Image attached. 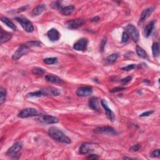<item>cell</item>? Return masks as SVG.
Returning <instances> with one entry per match:
<instances>
[{"instance_id": "cell-29", "label": "cell", "mask_w": 160, "mask_h": 160, "mask_svg": "<svg viewBox=\"0 0 160 160\" xmlns=\"http://www.w3.org/2000/svg\"><path fill=\"white\" fill-rule=\"evenodd\" d=\"M45 73V70L41 68H35L32 69V73L35 75H42Z\"/></svg>"}, {"instance_id": "cell-16", "label": "cell", "mask_w": 160, "mask_h": 160, "mask_svg": "<svg viewBox=\"0 0 160 160\" xmlns=\"http://www.w3.org/2000/svg\"><path fill=\"white\" fill-rule=\"evenodd\" d=\"M93 144L91 143H85L83 144L79 148V152L81 154H88L90 153V152H93Z\"/></svg>"}, {"instance_id": "cell-22", "label": "cell", "mask_w": 160, "mask_h": 160, "mask_svg": "<svg viewBox=\"0 0 160 160\" xmlns=\"http://www.w3.org/2000/svg\"><path fill=\"white\" fill-rule=\"evenodd\" d=\"M11 38H12V34L11 33L5 31L3 30H1V40H0L1 44L8 42V41H10L11 39Z\"/></svg>"}, {"instance_id": "cell-38", "label": "cell", "mask_w": 160, "mask_h": 160, "mask_svg": "<svg viewBox=\"0 0 160 160\" xmlns=\"http://www.w3.org/2000/svg\"><path fill=\"white\" fill-rule=\"evenodd\" d=\"M159 149H156L154 150L153 152H152L151 153V157L152 158H155V157H159Z\"/></svg>"}, {"instance_id": "cell-7", "label": "cell", "mask_w": 160, "mask_h": 160, "mask_svg": "<svg viewBox=\"0 0 160 160\" xmlns=\"http://www.w3.org/2000/svg\"><path fill=\"white\" fill-rule=\"evenodd\" d=\"M38 120L42 123L44 124H56L59 122V120L55 117L50 116V115H43V116H40L38 118Z\"/></svg>"}, {"instance_id": "cell-25", "label": "cell", "mask_w": 160, "mask_h": 160, "mask_svg": "<svg viewBox=\"0 0 160 160\" xmlns=\"http://www.w3.org/2000/svg\"><path fill=\"white\" fill-rule=\"evenodd\" d=\"M152 53L155 57H158L159 55V44L157 42L153 43L152 45Z\"/></svg>"}, {"instance_id": "cell-24", "label": "cell", "mask_w": 160, "mask_h": 160, "mask_svg": "<svg viewBox=\"0 0 160 160\" xmlns=\"http://www.w3.org/2000/svg\"><path fill=\"white\" fill-rule=\"evenodd\" d=\"M136 50L137 55L139 57H141L142 58H148V55H147L146 52L141 47H140L139 46H137L136 48Z\"/></svg>"}, {"instance_id": "cell-35", "label": "cell", "mask_w": 160, "mask_h": 160, "mask_svg": "<svg viewBox=\"0 0 160 160\" xmlns=\"http://www.w3.org/2000/svg\"><path fill=\"white\" fill-rule=\"evenodd\" d=\"M136 65H135V64H132V65H128L126 67H124V68H122L121 69L124 70V71H130V70H132L133 69H135L136 68Z\"/></svg>"}, {"instance_id": "cell-33", "label": "cell", "mask_w": 160, "mask_h": 160, "mask_svg": "<svg viewBox=\"0 0 160 160\" xmlns=\"http://www.w3.org/2000/svg\"><path fill=\"white\" fill-rule=\"evenodd\" d=\"M126 88H124V87H117V88H114L112 90H110V93H117V92H120V91H122L123 90H126Z\"/></svg>"}, {"instance_id": "cell-2", "label": "cell", "mask_w": 160, "mask_h": 160, "mask_svg": "<svg viewBox=\"0 0 160 160\" xmlns=\"http://www.w3.org/2000/svg\"><path fill=\"white\" fill-rule=\"evenodd\" d=\"M40 116H41V113L38 110L33 108L24 109L18 114V117L20 118H27L30 117Z\"/></svg>"}, {"instance_id": "cell-11", "label": "cell", "mask_w": 160, "mask_h": 160, "mask_svg": "<svg viewBox=\"0 0 160 160\" xmlns=\"http://www.w3.org/2000/svg\"><path fill=\"white\" fill-rule=\"evenodd\" d=\"M101 104L104 109L105 113L107 118L111 121H114L115 120V116L113 112L111 111V110L108 107V105L107 102L105 100H101Z\"/></svg>"}, {"instance_id": "cell-40", "label": "cell", "mask_w": 160, "mask_h": 160, "mask_svg": "<svg viewBox=\"0 0 160 160\" xmlns=\"http://www.w3.org/2000/svg\"><path fill=\"white\" fill-rule=\"evenodd\" d=\"M99 156L96 155H90L87 158L88 159H97Z\"/></svg>"}, {"instance_id": "cell-30", "label": "cell", "mask_w": 160, "mask_h": 160, "mask_svg": "<svg viewBox=\"0 0 160 160\" xmlns=\"http://www.w3.org/2000/svg\"><path fill=\"white\" fill-rule=\"evenodd\" d=\"M57 58H48L44 59V62L47 65H53L57 62Z\"/></svg>"}, {"instance_id": "cell-14", "label": "cell", "mask_w": 160, "mask_h": 160, "mask_svg": "<svg viewBox=\"0 0 160 160\" xmlns=\"http://www.w3.org/2000/svg\"><path fill=\"white\" fill-rule=\"evenodd\" d=\"M47 36L51 41L55 42L59 40L60 38V34L56 29L52 28L48 31Z\"/></svg>"}, {"instance_id": "cell-27", "label": "cell", "mask_w": 160, "mask_h": 160, "mask_svg": "<svg viewBox=\"0 0 160 160\" xmlns=\"http://www.w3.org/2000/svg\"><path fill=\"white\" fill-rule=\"evenodd\" d=\"M118 57H119L118 53H113V54H111L110 56H108L107 58H106V60H107L109 63H113L117 61Z\"/></svg>"}, {"instance_id": "cell-28", "label": "cell", "mask_w": 160, "mask_h": 160, "mask_svg": "<svg viewBox=\"0 0 160 160\" xmlns=\"http://www.w3.org/2000/svg\"><path fill=\"white\" fill-rule=\"evenodd\" d=\"M26 96L27 97H35V98H39V97H41V96H44V94H43V93L42 91V90H39L38 91H36V92H31V93H30L28 94H27V95H26Z\"/></svg>"}, {"instance_id": "cell-20", "label": "cell", "mask_w": 160, "mask_h": 160, "mask_svg": "<svg viewBox=\"0 0 160 160\" xmlns=\"http://www.w3.org/2000/svg\"><path fill=\"white\" fill-rule=\"evenodd\" d=\"M45 10H46V5H44V4L38 5L37 7H35L33 9L32 12H31V14L33 16H39Z\"/></svg>"}, {"instance_id": "cell-21", "label": "cell", "mask_w": 160, "mask_h": 160, "mask_svg": "<svg viewBox=\"0 0 160 160\" xmlns=\"http://www.w3.org/2000/svg\"><path fill=\"white\" fill-rule=\"evenodd\" d=\"M74 10H75V6L73 5H69L65 7L62 6L60 8L59 11L63 15L69 16L73 12Z\"/></svg>"}, {"instance_id": "cell-26", "label": "cell", "mask_w": 160, "mask_h": 160, "mask_svg": "<svg viewBox=\"0 0 160 160\" xmlns=\"http://www.w3.org/2000/svg\"><path fill=\"white\" fill-rule=\"evenodd\" d=\"M6 91L5 88L1 87L0 88V104H2L6 100Z\"/></svg>"}, {"instance_id": "cell-6", "label": "cell", "mask_w": 160, "mask_h": 160, "mask_svg": "<svg viewBox=\"0 0 160 160\" xmlns=\"http://www.w3.org/2000/svg\"><path fill=\"white\" fill-rule=\"evenodd\" d=\"M93 93V88L91 86H83L79 87L76 91V94L79 97H85L91 95Z\"/></svg>"}, {"instance_id": "cell-13", "label": "cell", "mask_w": 160, "mask_h": 160, "mask_svg": "<svg viewBox=\"0 0 160 160\" xmlns=\"http://www.w3.org/2000/svg\"><path fill=\"white\" fill-rule=\"evenodd\" d=\"M42 91L44 96H58L60 95L61 93L58 89L54 87H45L42 89Z\"/></svg>"}, {"instance_id": "cell-18", "label": "cell", "mask_w": 160, "mask_h": 160, "mask_svg": "<svg viewBox=\"0 0 160 160\" xmlns=\"http://www.w3.org/2000/svg\"><path fill=\"white\" fill-rule=\"evenodd\" d=\"M45 80L48 82L53 83H63V80H62L60 78H59L58 76L49 74L45 76Z\"/></svg>"}, {"instance_id": "cell-37", "label": "cell", "mask_w": 160, "mask_h": 160, "mask_svg": "<svg viewBox=\"0 0 160 160\" xmlns=\"http://www.w3.org/2000/svg\"><path fill=\"white\" fill-rule=\"evenodd\" d=\"M106 41H107V38L104 37V38L103 39V40L101 41V43L100 44V48H101V51H103V50H104V48L105 47Z\"/></svg>"}, {"instance_id": "cell-17", "label": "cell", "mask_w": 160, "mask_h": 160, "mask_svg": "<svg viewBox=\"0 0 160 160\" xmlns=\"http://www.w3.org/2000/svg\"><path fill=\"white\" fill-rule=\"evenodd\" d=\"M88 106L91 109L94 111H99L100 110V103L98 99L97 98L93 97L90 99L88 101Z\"/></svg>"}, {"instance_id": "cell-19", "label": "cell", "mask_w": 160, "mask_h": 160, "mask_svg": "<svg viewBox=\"0 0 160 160\" xmlns=\"http://www.w3.org/2000/svg\"><path fill=\"white\" fill-rule=\"evenodd\" d=\"M155 21H152L149 22L146 26L144 29V36L146 38H148L151 34H152L154 27H155Z\"/></svg>"}, {"instance_id": "cell-1", "label": "cell", "mask_w": 160, "mask_h": 160, "mask_svg": "<svg viewBox=\"0 0 160 160\" xmlns=\"http://www.w3.org/2000/svg\"><path fill=\"white\" fill-rule=\"evenodd\" d=\"M48 135L53 139L65 144H70L72 143L71 139L62 131L56 127H50L48 129Z\"/></svg>"}, {"instance_id": "cell-3", "label": "cell", "mask_w": 160, "mask_h": 160, "mask_svg": "<svg viewBox=\"0 0 160 160\" xmlns=\"http://www.w3.org/2000/svg\"><path fill=\"white\" fill-rule=\"evenodd\" d=\"M16 20L22 26L25 31L27 33H32L34 31V27L32 23L28 19L23 17H17Z\"/></svg>"}, {"instance_id": "cell-12", "label": "cell", "mask_w": 160, "mask_h": 160, "mask_svg": "<svg viewBox=\"0 0 160 160\" xmlns=\"http://www.w3.org/2000/svg\"><path fill=\"white\" fill-rule=\"evenodd\" d=\"M22 148H23V144L21 143V142H17V143H14L7 151L6 155L8 156H16L22 149Z\"/></svg>"}, {"instance_id": "cell-32", "label": "cell", "mask_w": 160, "mask_h": 160, "mask_svg": "<svg viewBox=\"0 0 160 160\" xmlns=\"http://www.w3.org/2000/svg\"><path fill=\"white\" fill-rule=\"evenodd\" d=\"M129 38H130V36L128 35V34L126 32L124 31L122 35V40H121L122 43H126L129 40Z\"/></svg>"}, {"instance_id": "cell-10", "label": "cell", "mask_w": 160, "mask_h": 160, "mask_svg": "<svg viewBox=\"0 0 160 160\" xmlns=\"http://www.w3.org/2000/svg\"><path fill=\"white\" fill-rule=\"evenodd\" d=\"M87 46L88 40L86 38H81L75 43L73 49L79 51H85L86 50Z\"/></svg>"}, {"instance_id": "cell-8", "label": "cell", "mask_w": 160, "mask_h": 160, "mask_svg": "<svg viewBox=\"0 0 160 160\" xmlns=\"http://www.w3.org/2000/svg\"><path fill=\"white\" fill-rule=\"evenodd\" d=\"M84 23V21L82 19H75L71 20L66 23V27L70 30H75L82 26Z\"/></svg>"}, {"instance_id": "cell-15", "label": "cell", "mask_w": 160, "mask_h": 160, "mask_svg": "<svg viewBox=\"0 0 160 160\" xmlns=\"http://www.w3.org/2000/svg\"><path fill=\"white\" fill-rule=\"evenodd\" d=\"M153 11V8L152 7H149L146 9H145L141 13L140 18H139V24L142 23L143 21H145L147 18L151 16V14H152Z\"/></svg>"}, {"instance_id": "cell-39", "label": "cell", "mask_w": 160, "mask_h": 160, "mask_svg": "<svg viewBox=\"0 0 160 160\" xmlns=\"http://www.w3.org/2000/svg\"><path fill=\"white\" fill-rule=\"evenodd\" d=\"M154 113L153 111H146L143 113H142L141 114H140V117H148L149 116V115L152 114L153 113Z\"/></svg>"}, {"instance_id": "cell-23", "label": "cell", "mask_w": 160, "mask_h": 160, "mask_svg": "<svg viewBox=\"0 0 160 160\" xmlns=\"http://www.w3.org/2000/svg\"><path fill=\"white\" fill-rule=\"evenodd\" d=\"M1 20L3 23H4L6 26H8L9 28H10L11 29L13 30H15L16 29V26L8 18H7L6 17H2L1 18Z\"/></svg>"}, {"instance_id": "cell-9", "label": "cell", "mask_w": 160, "mask_h": 160, "mask_svg": "<svg viewBox=\"0 0 160 160\" xmlns=\"http://www.w3.org/2000/svg\"><path fill=\"white\" fill-rule=\"evenodd\" d=\"M96 133H103V134H109L111 135H117V132L113 127L111 126H103L98 127L94 130Z\"/></svg>"}, {"instance_id": "cell-41", "label": "cell", "mask_w": 160, "mask_h": 160, "mask_svg": "<svg viewBox=\"0 0 160 160\" xmlns=\"http://www.w3.org/2000/svg\"><path fill=\"white\" fill-rule=\"evenodd\" d=\"M99 20H100V18H99V17H98V16H96V17L94 18H93V19H92V21H93V22H94V21H98Z\"/></svg>"}, {"instance_id": "cell-31", "label": "cell", "mask_w": 160, "mask_h": 160, "mask_svg": "<svg viewBox=\"0 0 160 160\" xmlns=\"http://www.w3.org/2000/svg\"><path fill=\"white\" fill-rule=\"evenodd\" d=\"M26 44L28 46H41V42H39V41H30V42H28L27 43H26Z\"/></svg>"}, {"instance_id": "cell-5", "label": "cell", "mask_w": 160, "mask_h": 160, "mask_svg": "<svg viewBox=\"0 0 160 160\" xmlns=\"http://www.w3.org/2000/svg\"><path fill=\"white\" fill-rule=\"evenodd\" d=\"M125 32L131 37L133 41L137 43L139 40V32L137 28L133 24H128L125 28Z\"/></svg>"}, {"instance_id": "cell-34", "label": "cell", "mask_w": 160, "mask_h": 160, "mask_svg": "<svg viewBox=\"0 0 160 160\" xmlns=\"http://www.w3.org/2000/svg\"><path fill=\"white\" fill-rule=\"evenodd\" d=\"M141 148V145L140 144H137V145H135L132 146L130 148V150L131 151V152H138V151H139Z\"/></svg>"}, {"instance_id": "cell-4", "label": "cell", "mask_w": 160, "mask_h": 160, "mask_svg": "<svg viewBox=\"0 0 160 160\" xmlns=\"http://www.w3.org/2000/svg\"><path fill=\"white\" fill-rule=\"evenodd\" d=\"M30 51V46H28L27 44H21V45L14 52L12 56V58L14 60H18L23 56L27 55Z\"/></svg>"}, {"instance_id": "cell-36", "label": "cell", "mask_w": 160, "mask_h": 160, "mask_svg": "<svg viewBox=\"0 0 160 160\" xmlns=\"http://www.w3.org/2000/svg\"><path fill=\"white\" fill-rule=\"evenodd\" d=\"M132 79V77L129 76H127L126 78H123L121 79V83L123 84V85H126L127 83H128L129 82H131V80Z\"/></svg>"}]
</instances>
